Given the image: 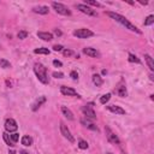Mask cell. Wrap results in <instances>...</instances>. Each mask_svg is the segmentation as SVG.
<instances>
[{
	"label": "cell",
	"mask_w": 154,
	"mask_h": 154,
	"mask_svg": "<svg viewBox=\"0 0 154 154\" xmlns=\"http://www.w3.org/2000/svg\"><path fill=\"white\" fill-rule=\"evenodd\" d=\"M107 15H109L112 19H115L116 22H118L119 24H122L125 29H129L130 31L137 33V34H142V31L140 30L136 25H134L132 23H130L128 19H126L125 17H123L122 15H119V13H116V12H107Z\"/></svg>",
	"instance_id": "1"
},
{
	"label": "cell",
	"mask_w": 154,
	"mask_h": 154,
	"mask_svg": "<svg viewBox=\"0 0 154 154\" xmlns=\"http://www.w3.org/2000/svg\"><path fill=\"white\" fill-rule=\"evenodd\" d=\"M34 72H35L36 77L39 78V81L41 83H43V84H48L50 83L48 75H47V69H46L42 64L36 63L34 65Z\"/></svg>",
	"instance_id": "2"
},
{
	"label": "cell",
	"mask_w": 154,
	"mask_h": 154,
	"mask_svg": "<svg viewBox=\"0 0 154 154\" xmlns=\"http://www.w3.org/2000/svg\"><path fill=\"white\" fill-rule=\"evenodd\" d=\"M94 104L93 102H89V104H87L85 106L82 107V112H83V115L88 118V119H92V120H94L96 119V115H95V112H94Z\"/></svg>",
	"instance_id": "3"
},
{
	"label": "cell",
	"mask_w": 154,
	"mask_h": 154,
	"mask_svg": "<svg viewBox=\"0 0 154 154\" xmlns=\"http://www.w3.org/2000/svg\"><path fill=\"white\" fill-rule=\"evenodd\" d=\"M52 7L56 10L57 13L59 15H63V16H70L71 15V11L66 7L65 5L60 4V3H52Z\"/></svg>",
	"instance_id": "4"
},
{
	"label": "cell",
	"mask_w": 154,
	"mask_h": 154,
	"mask_svg": "<svg viewBox=\"0 0 154 154\" xmlns=\"http://www.w3.org/2000/svg\"><path fill=\"white\" fill-rule=\"evenodd\" d=\"M73 35L78 39H87V37H90L94 35V33L89 29H85V28H82V29H77L73 31Z\"/></svg>",
	"instance_id": "5"
},
{
	"label": "cell",
	"mask_w": 154,
	"mask_h": 154,
	"mask_svg": "<svg viewBox=\"0 0 154 154\" xmlns=\"http://www.w3.org/2000/svg\"><path fill=\"white\" fill-rule=\"evenodd\" d=\"M105 132H106V137H107V140H109V141H110L111 143H115V145H119V143H120L118 136L111 130V128H109V126H105Z\"/></svg>",
	"instance_id": "6"
},
{
	"label": "cell",
	"mask_w": 154,
	"mask_h": 154,
	"mask_svg": "<svg viewBox=\"0 0 154 154\" xmlns=\"http://www.w3.org/2000/svg\"><path fill=\"white\" fill-rule=\"evenodd\" d=\"M60 132H62V135H63L65 138H68V141H70L71 143L75 142V137L71 135V131L69 130V128H68V126H66L63 122L60 123Z\"/></svg>",
	"instance_id": "7"
},
{
	"label": "cell",
	"mask_w": 154,
	"mask_h": 154,
	"mask_svg": "<svg viewBox=\"0 0 154 154\" xmlns=\"http://www.w3.org/2000/svg\"><path fill=\"white\" fill-rule=\"evenodd\" d=\"M5 129L7 132H15L17 131L18 129V125H17V122L13 118H9L5 120Z\"/></svg>",
	"instance_id": "8"
},
{
	"label": "cell",
	"mask_w": 154,
	"mask_h": 154,
	"mask_svg": "<svg viewBox=\"0 0 154 154\" xmlns=\"http://www.w3.org/2000/svg\"><path fill=\"white\" fill-rule=\"evenodd\" d=\"M76 7H77V10H79L81 12L85 13L87 16H96L95 10L90 9L89 6H87V5H84V4H78V5H76Z\"/></svg>",
	"instance_id": "9"
},
{
	"label": "cell",
	"mask_w": 154,
	"mask_h": 154,
	"mask_svg": "<svg viewBox=\"0 0 154 154\" xmlns=\"http://www.w3.org/2000/svg\"><path fill=\"white\" fill-rule=\"evenodd\" d=\"M60 93H62L63 95H66V96H77V98H81L77 92L73 89V88H70V87H65V85H62L60 87Z\"/></svg>",
	"instance_id": "10"
},
{
	"label": "cell",
	"mask_w": 154,
	"mask_h": 154,
	"mask_svg": "<svg viewBox=\"0 0 154 154\" xmlns=\"http://www.w3.org/2000/svg\"><path fill=\"white\" fill-rule=\"evenodd\" d=\"M107 110L112 113H116V115H125V110H123L120 106L117 105H110L107 106Z\"/></svg>",
	"instance_id": "11"
},
{
	"label": "cell",
	"mask_w": 154,
	"mask_h": 154,
	"mask_svg": "<svg viewBox=\"0 0 154 154\" xmlns=\"http://www.w3.org/2000/svg\"><path fill=\"white\" fill-rule=\"evenodd\" d=\"M83 53L87 56H89L92 58H99L100 54H99V52L95 50V48H92V47H85L83 48Z\"/></svg>",
	"instance_id": "12"
},
{
	"label": "cell",
	"mask_w": 154,
	"mask_h": 154,
	"mask_svg": "<svg viewBox=\"0 0 154 154\" xmlns=\"http://www.w3.org/2000/svg\"><path fill=\"white\" fill-rule=\"evenodd\" d=\"M81 123L84 125V126H87V128H88V129H90V130H93V131H99V128H98V126L94 124V123H92V122H89V119L88 118H87V119H81Z\"/></svg>",
	"instance_id": "13"
},
{
	"label": "cell",
	"mask_w": 154,
	"mask_h": 154,
	"mask_svg": "<svg viewBox=\"0 0 154 154\" xmlns=\"http://www.w3.org/2000/svg\"><path fill=\"white\" fill-rule=\"evenodd\" d=\"M116 93H117L119 96H122V98H125L126 95H128V93H126V88H125V85H124L123 83H120V84L117 87Z\"/></svg>",
	"instance_id": "14"
},
{
	"label": "cell",
	"mask_w": 154,
	"mask_h": 154,
	"mask_svg": "<svg viewBox=\"0 0 154 154\" xmlns=\"http://www.w3.org/2000/svg\"><path fill=\"white\" fill-rule=\"evenodd\" d=\"M37 36L40 39H42L43 41H51V40L53 39V34H51V33H45V31H39Z\"/></svg>",
	"instance_id": "15"
},
{
	"label": "cell",
	"mask_w": 154,
	"mask_h": 154,
	"mask_svg": "<svg viewBox=\"0 0 154 154\" xmlns=\"http://www.w3.org/2000/svg\"><path fill=\"white\" fill-rule=\"evenodd\" d=\"M33 11L35 13H40V15H47L50 10L47 6H36V7L33 9Z\"/></svg>",
	"instance_id": "16"
},
{
	"label": "cell",
	"mask_w": 154,
	"mask_h": 154,
	"mask_svg": "<svg viewBox=\"0 0 154 154\" xmlns=\"http://www.w3.org/2000/svg\"><path fill=\"white\" fill-rule=\"evenodd\" d=\"M62 113L68 118L69 120H73V113L68 109L66 106H62Z\"/></svg>",
	"instance_id": "17"
},
{
	"label": "cell",
	"mask_w": 154,
	"mask_h": 154,
	"mask_svg": "<svg viewBox=\"0 0 154 154\" xmlns=\"http://www.w3.org/2000/svg\"><path fill=\"white\" fill-rule=\"evenodd\" d=\"M46 102V98L45 96H40L36 101H35V104L33 105V111H37V109L40 106H41L42 104H45Z\"/></svg>",
	"instance_id": "18"
},
{
	"label": "cell",
	"mask_w": 154,
	"mask_h": 154,
	"mask_svg": "<svg viewBox=\"0 0 154 154\" xmlns=\"http://www.w3.org/2000/svg\"><path fill=\"white\" fill-rule=\"evenodd\" d=\"M145 59H146L147 65H148L149 70H151V71H154V60H153V58H152L149 54H145Z\"/></svg>",
	"instance_id": "19"
},
{
	"label": "cell",
	"mask_w": 154,
	"mask_h": 154,
	"mask_svg": "<svg viewBox=\"0 0 154 154\" xmlns=\"http://www.w3.org/2000/svg\"><path fill=\"white\" fill-rule=\"evenodd\" d=\"M93 82H94V84L96 87H100L104 83L102 78H101V76H100V75H93Z\"/></svg>",
	"instance_id": "20"
},
{
	"label": "cell",
	"mask_w": 154,
	"mask_h": 154,
	"mask_svg": "<svg viewBox=\"0 0 154 154\" xmlns=\"http://www.w3.org/2000/svg\"><path fill=\"white\" fill-rule=\"evenodd\" d=\"M22 145L25 147H29L33 145V138L30 136H23L22 137Z\"/></svg>",
	"instance_id": "21"
},
{
	"label": "cell",
	"mask_w": 154,
	"mask_h": 154,
	"mask_svg": "<svg viewBox=\"0 0 154 154\" xmlns=\"http://www.w3.org/2000/svg\"><path fill=\"white\" fill-rule=\"evenodd\" d=\"M3 137H4V141L6 142V145H9V146H11V147L15 146V143L12 142V140H11V137H10V135H9L7 132H4V134H3Z\"/></svg>",
	"instance_id": "22"
},
{
	"label": "cell",
	"mask_w": 154,
	"mask_h": 154,
	"mask_svg": "<svg viewBox=\"0 0 154 154\" xmlns=\"http://www.w3.org/2000/svg\"><path fill=\"white\" fill-rule=\"evenodd\" d=\"M34 53H36V54H50V50L45 48V47H41V48H36L34 51Z\"/></svg>",
	"instance_id": "23"
},
{
	"label": "cell",
	"mask_w": 154,
	"mask_h": 154,
	"mask_svg": "<svg viewBox=\"0 0 154 154\" xmlns=\"http://www.w3.org/2000/svg\"><path fill=\"white\" fill-rule=\"evenodd\" d=\"M0 66H1L3 69H9V68H11V64L6 59H0Z\"/></svg>",
	"instance_id": "24"
},
{
	"label": "cell",
	"mask_w": 154,
	"mask_h": 154,
	"mask_svg": "<svg viewBox=\"0 0 154 154\" xmlns=\"http://www.w3.org/2000/svg\"><path fill=\"white\" fill-rule=\"evenodd\" d=\"M129 62L130 63H136V64H141V60H140L136 56H134V54H129Z\"/></svg>",
	"instance_id": "25"
},
{
	"label": "cell",
	"mask_w": 154,
	"mask_h": 154,
	"mask_svg": "<svg viewBox=\"0 0 154 154\" xmlns=\"http://www.w3.org/2000/svg\"><path fill=\"white\" fill-rule=\"evenodd\" d=\"M110 99H111V94L109 93V94H105V95H102L101 98H100V102H101L102 105H105L106 102H109Z\"/></svg>",
	"instance_id": "26"
},
{
	"label": "cell",
	"mask_w": 154,
	"mask_h": 154,
	"mask_svg": "<svg viewBox=\"0 0 154 154\" xmlns=\"http://www.w3.org/2000/svg\"><path fill=\"white\" fill-rule=\"evenodd\" d=\"M84 5H92V6H95V7H100L101 6V4L100 3H98V1H93V0H85L84 1Z\"/></svg>",
	"instance_id": "27"
},
{
	"label": "cell",
	"mask_w": 154,
	"mask_h": 154,
	"mask_svg": "<svg viewBox=\"0 0 154 154\" xmlns=\"http://www.w3.org/2000/svg\"><path fill=\"white\" fill-rule=\"evenodd\" d=\"M153 23H154V16H153V15H151V16H148V17L146 18V21H145V25L148 26V25H152Z\"/></svg>",
	"instance_id": "28"
},
{
	"label": "cell",
	"mask_w": 154,
	"mask_h": 154,
	"mask_svg": "<svg viewBox=\"0 0 154 154\" xmlns=\"http://www.w3.org/2000/svg\"><path fill=\"white\" fill-rule=\"evenodd\" d=\"M26 36H28V33H26L25 30H22V31H19L18 34H17V37H18L19 40H23V39H25Z\"/></svg>",
	"instance_id": "29"
},
{
	"label": "cell",
	"mask_w": 154,
	"mask_h": 154,
	"mask_svg": "<svg viewBox=\"0 0 154 154\" xmlns=\"http://www.w3.org/2000/svg\"><path fill=\"white\" fill-rule=\"evenodd\" d=\"M78 147H79V148H81V149H87L89 146H88V143H87L85 141H83V140H81V141L78 142Z\"/></svg>",
	"instance_id": "30"
},
{
	"label": "cell",
	"mask_w": 154,
	"mask_h": 154,
	"mask_svg": "<svg viewBox=\"0 0 154 154\" xmlns=\"http://www.w3.org/2000/svg\"><path fill=\"white\" fill-rule=\"evenodd\" d=\"M10 137H11V140H12V142L13 143H16L18 140H19V134H17V132H13L12 135H10Z\"/></svg>",
	"instance_id": "31"
},
{
	"label": "cell",
	"mask_w": 154,
	"mask_h": 154,
	"mask_svg": "<svg viewBox=\"0 0 154 154\" xmlns=\"http://www.w3.org/2000/svg\"><path fill=\"white\" fill-rule=\"evenodd\" d=\"M52 76L56 77V78H63V77H64V73H63V72H57V71H56V72L52 73Z\"/></svg>",
	"instance_id": "32"
},
{
	"label": "cell",
	"mask_w": 154,
	"mask_h": 154,
	"mask_svg": "<svg viewBox=\"0 0 154 154\" xmlns=\"http://www.w3.org/2000/svg\"><path fill=\"white\" fill-rule=\"evenodd\" d=\"M63 54H64L65 57H70V56L73 54V52H72L71 50H64V51H63Z\"/></svg>",
	"instance_id": "33"
},
{
	"label": "cell",
	"mask_w": 154,
	"mask_h": 154,
	"mask_svg": "<svg viewBox=\"0 0 154 154\" xmlns=\"http://www.w3.org/2000/svg\"><path fill=\"white\" fill-rule=\"evenodd\" d=\"M53 51H56V52L63 51V46L62 45H54V46H53Z\"/></svg>",
	"instance_id": "34"
},
{
	"label": "cell",
	"mask_w": 154,
	"mask_h": 154,
	"mask_svg": "<svg viewBox=\"0 0 154 154\" xmlns=\"http://www.w3.org/2000/svg\"><path fill=\"white\" fill-rule=\"evenodd\" d=\"M70 76H71L72 79H78V73L76 71H71L70 72Z\"/></svg>",
	"instance_id": "35"
},
{
	"label": "cell",
	"mask_w": 154,
	"mask_h": 154,
	"mask_svg": "<svg viewBox=\"0 0 154 154\" xmlns=\"http://www.w3.org/2000/svg\"><path fill=\"white\" fill-rule=\"evenodd\" d=\"M53 65H54V66H59V68H60L63 64H62V62H59V60H53Z\"/></svg>",
	"instance_id": "36"
},
{
	"label": "cell",
	"mask_w": 154,
	"mask_h": 154,
	"mask_svg": "<svg viewBox=\"0 0 154 154\" xmlns=\"http://www.w3.org/2000/svg\"><path fill=\"white\" fill-rule=\"evenodd\" d=\"M56 35H62V31H60V30H58V29H56Z\"/></svg>",
	"instance_id": "37"
},
{
	"label": "cell",
	"mask_w": 154,
	"mask_h": 154,
	"mask_svg": "<svg viewBox=\"0 0 154 154\" xmlns=\"http://www.w3.org/2000/svg\"><path fill=\"white\" fill-rule=\"evenodd\" d=\"M19 154H29V152H26V151H21V152H19Z\"/></svg>",
	"instance_id": "38"
},
{
	"label": "cell",
	"mask_w": 154,
	"mask_h": 154,
	"mask_svg": "<svg viewBox=\"0 0 154 154\" xmlns=\"http://www.w3.org/2000/svg\"><path fill=\"white\" fill-rule=\"evenodd\" d=\"M9 154H16V153H15V151H10Z\"/></svg>",
	"instance_id": "39"
},
{
	"label": "cell",
	"mask_w": 154,
	"mask_h": 154,
	"mask_svg": "<svg viewBox=\"0 0 154 154\" xmlns=\"http://www.w3.org/2000/svg\"><path fill=\"white\" fill-rule=\"evenodd\" d=\"M107 154H112V153H107Z\"/></svg>",
	"instance_id": "40"
}]
</instances>
